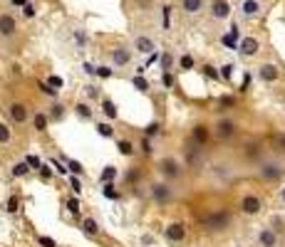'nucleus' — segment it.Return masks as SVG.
Segmentation results:
<instances>
[{"mask_svg": "<svg viewBox=\"0 0 285 247\" xmlns=\"http://www.w3.org/2000/svg\"><path fill=\"white\" fill-rule=\"evenodd\" d=\"M263 10H265V3H263V0H240V5H238L240 18H246V20L261 18Z\"/></svg>", "mask_w": 285, "mask_h": 247, "instance_id": "obj_1", "label": "nucleus"}, {"mask_svg": "<svg viewBox=\"0 0 285 247\" xmlns=\"http://www.w3.org/2000/svg\"><path fill=\"white\" fill-rule=\"evenodd\" d=\"M231 13H233V8H231L228 0H211V5H209V15H211V20H214V22H223V20H228V18H231Z\"/></svg>", "mask_w": 285, "mask_h": 247, "instance_id": "obj_2", "label": "nucleus"}, {"mask_svg": "<svg viewBox=\"0 0 285 247\" xmlns=\"http://www.w3.org/2000/svg\"><path fill=\"white\" fill-rule=\"evenodd\" d=\"M159 171H161V176H164V178H171V181L184 176L181 163H179L176 158H171V156H166V158H161V161H159Z\"/></svg>", "mask_w": 285, "mask_h": 247, "instance_id": "obj_3", "label": "nucleus"}, {"mask_svg": "<svg viewBox=\"0 0 285 247\" xmlns=\"http://www.w3.org/2000/svg\"><path fill=\"white\" fill-rule=\"evenodd\" d=\"M258 173L265 178V181H280L285 168H283V163L280 161H263L261 166H258Z\"/></svg>", "mask_w": 285, "mask_h": 247, "instance_id": "obj_4", "label": "nucleus"}, {"mask_svg": "<svg viewBox=\"0 0 285 247\" xmlns=\"http://www.w3.org/2000/svg\"><path fill=\"white\" fill-rule=\"evenodd\" d=\"M18 20L10 15V13H0V40H13L15 35H18Z\"/></svg>", "mask_w": 285, "mask_h": 247, "instance_id": "obj_5", "label": "nucleus"}, {"mask_svg": "<svg viewBox=\"0 0 285 247\" xmlns=\"http://www.w3.org/2000/svg\"><path fill=\"white\" fill-rule=\"evenodd\" d=\"M149 195L154 198V203L164 205V203H169L174 198V188L169 183H151L149 185Z\"/></svg>", "mask_w": 285, "mask_h": 247, "instance_id": "obj_6", "label": "nucleus"}, {"mask_svg": "<svg viewBox=\"0 0 285 247\" xmlns=\"http://www.w3.org/2000/svg\"><path fill=\"white\" fill-rule=\"evenodd\" d=\"M236 131H238V126H236V121H233V119H221V121H216V126H214V136L221 139V141L233 139Z\"/></svg>", "mask_w": 285, "mask_h": 247, "instance_id": "obj_7", "label": "nucleus"}, {"mask_svg": "<svg viewBox=\"0 0 285 247\" xmlns=\"http://www.w3.org/2000/svg\"><path fill=\"white\" fill-rule=\"evenodd\" d=\"M238 52L240 57H256L261 52V40L248 35V37H240V42H238Z\"/></svg>", "mask_w": 285, "mask_h": 247, "instance_id": "obj_8", "label": "nucleus"}, {"mask_svg": "<svg viewBox=\"0 0 285 247\" xmlns=\"http://www.w3.org/2000/svg\"><path fill=\"white\" fill-rule=\"evenodd\" d=\"M87 42H90L87 30H85L82 25H74V27L70 30V45L74 47V52H82V50L87 47Z\"/></svg>", "mask_w": 285, "mask_h": 247, "instance_id": "obj_9", "label": "nucleus"}, {"mask_svg": "<svg viewBox=\"0 0 285 247\" xmlns=\"http://www.w3.org/2000/svg\"><path fill=\"white\" fill-rule=\"evenodd\" d=\"M109 62H112L114 69L127 67V64L132 62V50H129V47H114V50L109 52Z\"/></svg>", "mask_w": 285, "mask_h": 247, "instance_id": "obj_10", "label": "nucleus"}, {"mask_svg": "<svg viewBox=\"0 0 285 247\" xmlns=\"http://www.w3.org/2000/svg\"><path fill=\"white\" fill-rule=\"evenodd\" d=\"M132 45H134V52H139V55H154L156 52V42L149 35H137L132 40Z\"/></svg>", "mask_w": 285, "mask_h": 247, "instance_id": "obj_11", "label": "nucleus"}, {"mask_svg": "<svg viewBox=\"0 0 285 247\" xmlns=\"http://www.w3.org/2000/svg\"><path fill=\"white\" fill-rule=\"evenodd\" d=\"M258 79L265 82V84H273V82H278V79H280V69H278V64H273V62H263V64L258 67Z\"/></svg>", "mask_w": 285, "mask_h": 247, "instance_id": "obj_12", "label": "nucleus"}, {"mask_svg": "<svg viewBox=\"0 0 285 247\" xmlns=\"http://www.w3.org/2000/svg\"><path fill=\"white\" fill-rule=\"evenodd\" d=\"M261 208H263V203H261L258 195H246V198L240 200V210L246 213V215H258Z\"/></svg>", "mask_w": 285, "mask_h": 247, "instance_id": "obj_13", "label": "nucleus"}, {"mask_svg": "<svg viewBox=\"0 0 285 247\" xmlns=\"http://www.w3.org/2000/svg\"><path fill=\"white\" fill-rule=\"evenodd\" d=\"M258 247H278V232L273 227L258 230Z\"/></svg>", "mask_w": 285, "mask_h": 247, "instance_id": "obj_14", "label": "nucleus"}, {"mask_svg": "<svg viewBox=\"0 0 285 247\" xmlns=\"http://www.w3.org/2000/svg\"><path fill=\"white\" fill-rule=\"evenodd\" d=\"M8 114H10V119L15 121V124H25L27 121V106L23 104V102H13L10 106H8Z\"/></svg>", "mask_w": 285, "mask_h": 247, "instance_id": "obj_15", "label": "nucleus"}, {"mask_svg": "<svg viewBox=\"0 0 285 247\" xmlns=\"http://www.w3.org/2000/svg\"><path fill=\"white\" fill-rule=\"evenodd\" d=\"M228 225H231L228 213H216V215H211V218L206 220V227H209V230H226Z\"/></svg>", "mask_w": 285, "mask_h": 247, "instance_id": "obj_16", "label": "nucleus"}, {"mask_svg": "<svg viewBox=\"0 0 285 247\" xmlns=\"http://www.w3.org/2000/svg\"><path fill=\"white\" fill-rule=\"evenodd\" d=\"M164 235H166L169 242H184V237H186V227H184L181 223H171V225L164 230Z\"/></svg>", "mask_w": 285, "mask_h": 247, "instance_id": "obj_17", "label": "nucleus"}, {"mask_svg": "<svg viewBox=\"0 0 285 247\" xmlns=\"http://www.w3.org/2000/svg\"><path fill=\"white\" fill-rule=\"evenodd\" d=\"M206 8V0H181V10L186 15H198Z\"/></svg>", "mask_w": 285, "mask_h": 247, "instance_id": "obj_18", "label": "nucleus"}, {"mask_svg": "<svg viewBox=\"0 0 285 247\" xmlns=\"http://www.w3.org/2000/svg\"><path fill=\"white\" fill-rule=\"evenodd\" d=\"M206 139H209V129L203 126V124H196V126H193V141L196 144H206Z\"/></svg>", "mask_w": 285, "mask_h": 247, "instance_id": "obj_19", "label": "nucleus"}, {"mask_svg": "<svg viewBox=\"0 0 285 247\" xmlns=\"http://www.w3.org/2000/svg\"><path fill=\"white\" fill-rule=\"evenodd\" d=\"M102 111H104L107 119H117V116H119V109H117V104H114L112 99H104V102H102Z\"/></svg>", "mask_w": 285, "mask_h": 247, "instance_id": "obj_20", "label": "nucleus"}, {"mask_svg": "<svg viewBox=\"0 0 285 247\" xmlns=\"http://www.w3.org/2000/svg\"><path fill=\"white\" fill-rule=\"evenodd\" d=\"M48 119H50L48 114H43V111H37V114L32 116V126H35L37 131H45V129H48Z\"/></svg>", "mask_w": 285, "mask_h": 247, "instance_id": "obj_21", "label": "nucleus"}, {"mask_svg": "<svg viewBox=\"0 0 285 247\" xmlns=\"http://www.w3.org/2000/svg\"><path fill=\"white\" fill-rule=\"evenodd\" d=\"M117 176H119V168H117V166H104V171H102L99 181H102V183H112Z\"/></svg>", "mask_w": 285, "mask_h": 247, "instance_id": "obj_22", "label": "nucleus"}, {"mask_svg": "<svg viewBox=\"0 0 285 247\" xmlns=\"http://www.w3.org/2000/svg\"><path fill=\"white\" fill-rule=\"evenodd\" d=\"M82 230H85V235H99V223L95 220V218H87L85 223H82Z\"/></svg>", "mask_w": 285, "mask_h": 247, "instance_id": "obj_23", "label": "nucleus"}, {"mask_svg": "<svg viewBox=\"0 0 285 247\" xmlns=\"http://www.w3.org/2000/svg\"><path fill=\"white\" fill-rule=\"evenodd\" d=\"M30 171H32V168L27 166V161H23V163H15V166H13V171H10V173H13L15 178H23V176H27Z\"/></svg>", "mask_w": 285, "mask_h": 247, "instance_id": "obj_24", "label": "nucleus"}, {"mask_svg": "<svg viewBox=\"0 0 285 247\" xmlns=\"http://www.w3.org/2000/svg\"><path fill=\"white\" fill-rule=\"evenodd\" d=\"M50 119H55V121H62V119H65V106H62L60 102H55V104L50 106Z\"/></svg>", "mask_w": 285, "mask_h": 247, "instance_id": "obj_25", "label": "nucleus"}, {"mask_svg": "<svg viewBox=\"0 0 285 247\" xmlns=\"http://www.w3.org/2000/svg\"><path fill=\"white\" fill-rule=\"evenodd\" d=\"M74 111H77L79 119H92V109H90V104H85V102H79V104L74 106Z\"/></svg>", "mask_w": 285, "mask_h": 247, "instance_id": "obj_26", "label": "nucleus"}, {"mask_svg": "<svg viewBox=\"0 0 285 247\" xmlns=\"http://www.w3.org/2000/svg\"><path fill=\"white\" fill-rule=\"evenodd\" d=\"M102 195H104V198H109V200H119V190H117L112 183H104V188H102Z\"/></svg>", "mask_w": 285, "mask_h": 247, "instance_id": "obj_27", "label": "nucleus"}, {"mask_svg": "<svg viewBox=\"0 0 285 247\" xmlns=\"http://www.w3.org/2000/svg\"><path fill=\"white\" fill-rule=\"evenodd\" d=\"M40 92L48 94V97H52V99H57V94H60V89H55L52 84H48V82H40Z\"/></svg>", "mask_w": 285, "mask_h": 247, "instance_id": "obj_28", "label": "nucleus"}, {"mask_svg": "<svg viewBox=\"0 0 285 247\" xmlns=\"http://www.w3.org/2000/svg\"><path fill=\"white\" fill-rule=\"evenodd\" d=\"M67 168L72 171V176H82V173H85L82 163H79V161H74V158H70V161H67Z\"/></svg>", "mask_w": 285, "mask_h": 247, "instance_id": "obj_29", "label": "nucleus"}, {"mask_svg": "<svg viewBox=\"0 0 285 247\" xmlns=\"http://www.w3.org/2000/svg\"><path fill=\"white\" fill-rule=\"evenodd\" d=\"M161 22H164V30L171 27V5H164V8H161Z\"/></svg>", "mask_w": 285, "mask_h": 247, "instance_id": "obj_30", "label": "nucleus"}, {"mask_svg": "<svg viewBox=\"0 0 285 247\" xmlns=\"http://www.w3.org/2000/svg\"><path fill=\"white\" fill-rule=\"evenodd\" d=\"M117 146H119V153L121 156H134V144L132 141H119Z\"/></svg>", "mask_w": 285, "mask_h": 247, "instance_id": "obj_31", "label": "nucleus"}, {"mask_svg": "<svg viewBox=\"0 0 285 247\" xmlns=\"http://www.w3.org/2000/svg\"><path fill=\"white\" fill-rule=\"evenodd\" d=\"M132 84H134V87H137L139 92H146V89H149V82H146V79H144L142 74H137V77H132Z\"/></svg>", "mask_w": 285, "mask_h": 247, "instance_id": "obj_32", "label": "nucleus"}, {"mask_svg": "<svg viewBox=\"0 0 285 247\" xmlns=\"http://www.w3.org/2000/svg\"><path fill=\"white\" fill-rule=\"evenodd\" d=\"M97 131H99V136H104V139H112V136H114L112 126H109V124H104V121L97 124Z\"/></svg>", "mask_w": 285, "mask_h": 247, "instance_id": "obj_33", "label": "nucleus"}, {"mask_svg": "<svg viewBox=\"0 0 285 247\" xmlns=\"http://www.w3.org/2000/svg\"><path fill=\"white\" fill-rule=\"evenodd\" d=\"M171 64H174V57H171L169 52H164V55H161V69H164V72H171Z\"/></svg>", "mask_w": 285, "mask_h": 247, "instance_id": "obj_34", "label": "nucleus"}, {"mask_svg": "<svg viewBox=\"0 0 285 247\" xmlns=\"http://www.w3.org/2000/svg\"><path fill=\"white\" fill-rule=\"evenodd\" d=\"M179 67L181 69H193V57L191 55H181L179 57Z\"/></svg>", "mask_w": 285, "mask_h": 247, "instance_id": "obj_35", "label": "nucleus"}, {"mask_svg": "<svg viewBox=\"0 0 285 247\" xmlns=\"http://www.w3.org/2000/svg\"><path fill=\"white\" fill-rule=\"evenodd\" d=\"M270 227H273V230H275V232H278V235H280V232H285V220H283V218H278V215H275V218H273V220H270Z\"/></svg>", "mask_w": 285, "mask_h": 247, "instance_id": "obj_36", "label": "nucleus"}, {"mask_svg": "<svg viewBox=\"0 0 285 247\" xmlns=\"http://www.w3.org/2000/svg\"><path fill=\"white\" fill-rule=\"evenodd\" d=\"M37 245H40V247H57V242H55L52 237H48V235H40V237H37Z\"/></svg>", "mask_w": 285, "mask_h": 247, "instance_id": "obj_37", "label": "nucleus"}, {"mask_svg": "<svg viewBox=\"0 0 285 247\" xmlns=\"http://www.w3.org/2000/svg\"><path fill=\"white\" fill-rule=\"evenodd\" d=\"M159 129H161V126H159V124L154 121V124H149V126L144 129V136H146V139H151V136H159Z\"/></svg>", "mask_w": 285, "mask_h": 247, "instance_id": "obj_38", "label": "nucleus"}, {"mask_svg": "<svg viewBox=\"0 0 285 247\" xmlns=\"http://www.w3.org/2000/svg\"><path fill=\"white\" fill-rule=\"evenodd\" d=\"M0 144H10V129L5 124H0Z\"/></svg>", "mask_w": 285, "mask_h": 247, "instance_id": "obj_39", "label": "nucleus"}, {"mask_svg": "<svg viewBox=\"0 0 285 247\" xmlns=\"http://www.w3.org/2000/svg\"><path fill=\"white\" fill-rule=\"evenodd\" d=\"M67 210H70L72 215H79V200H77V198H70V200H67Z\"/></svg>", "mask_w": 285, "mask_h": 247, "instance_id": "obj_40", "label": "nucleus"}, {"mask_svg": "<svg viewBox=\"0 0 285 247\" xmlns=\"http://www.w3.org/2000/svg\"><path fill=\"white\" fill-rule=\"evenodd\" d=\"M70 188H72V193H74V195L82 193V183H79V178H77V176H72V178H70Z\"/></svg>", "mask_w": 285, "mask_h": 247, "instance_id": "obj_41", "label": "nucleus"}, {"mask_svg": "<svg viewBox=\"0 0 285 247\" xmlns=\"http://www.w3.org/2000/svg\"><path fill=\"white\" fill-rule=\"evenodd\" d=\"M25 161H27V166L35 168V171H40V166H43V161H40L37 156H25Z\"/></svg>", "mask_w": 285, "mask_h": 247, "instance_id": "obj_42", "label": "nucleus"}, {"mask_svg": "<svg viewBox=\"0 0 285 247\" xmlns=\"http://www.w3.org/2000/svg\"><path fill=\"white\" fill-rule=\"evenodd\" d=\"M18 208H20V200L13 195V198L8 200V205H5V210H8V213H18Z\"/></svg>", "mask_w": 285, "mask_h": 247, "instance_id": "obj_43", "label": "nucleus"}, {"mask_svg": "<svg viewBox=\"0 0 285 247\" xmlns=\"http://www.w3.org/2000/svg\"><path fill=\"white\" fill-rule=\"evenodd\" d=\"M114 74V69L112 67H97V77H102V79H109Z\"/></svg>", "mask_w": 285, "mask_h": 247, "instance_id": "obj_44", "label": "nucleus"}, {"mask_svg": "<svg viewBox=\"0 0 285 247\" xmlns=\"http://www.w3.org/2000/svg\"><path fill=\"white\" fill-rule=\"evenodd\" d=\"M161 82H164V87H166V89H171V87H174V77H171V72H164Z\"/></svg>", "mask_w": 285, "mask_h": 247, "instance_id": "obj_45", "label": "nucleus"}, {"mask_svg": "<svg viewBox=\"0 0 285 247\" xmlns=\"http://www.w3.org/2000/svg\"><path fill=\"white\" fill-rule=\"evenodd\" d=\"M82 72L90 74V77H95V74H97V67H95L92 62H85V64H82Z\"/></svg>", "mask_w": 285, "mask_h": 247, "instance_id": "obj_46", "label": "nucleus"}, {"mask_svg": "<svg viewBox=\"0 0 285 247\" xmlns=\"http://www.w3.org/2000/svg\"><path fill=\"white\" fill-rule=\"evenodd\" d=\"M48 84H52L55 89H62L65 82H62V77H50V79H48Z\"/></svg>", "mask_w": 285, "mask_h": 247, "instance_id": "obj_47", "label": "nucleus"}, {"mask_svg": "<svg viewBox=\"0 0 285 247\" xmlns=\"http://www.w3.org/2000/svg\"><path fill=\"white\" fill-rule=\"evenodd\" d=\"M85 89H87V97H90V99H97V97H99V87L90 84V87H85Z\"/></svg>", "mask_w": 285, "mask_h": 247, "instance_id": "obj_48", "label": "nucleus"}, {"mask_svg": "<svg viewBox=\"0 0 285 247\" xmlns=\"http://www.w3.org/2000/svg\"><path fill=\"white\" fill-rule=\"evenodd\" d=\"M23 10H25V18H32V15H35V5H32V3H25Z\"/></svg>", "mask_w": 285, "mask_h": 247, "instance_id": "obj_49", "label": "nucleus"}, {"mask_svg": "<svg viewBox=\"0 0 285 247\" xmlns=\"http://www.w3.org/2000/svg\"><path fill=\"white\" fill-rule=\"evenodd\" d=\"M231 74H233V64H226V67L221 69V77H223V79H231Z\"/></svg>", "mask_w": 285, "mask_h": 247, "instance_id": "obj_50", "label": "nucleus"}, {"mask_svg": "<svg viewBox=\"0 0 285 247\" xmlns=\"http://www.w3.org/2000/svg\"><path fill=\"white\" fill-rule=\"evenodd\" d=\"M142 151H144V153H151V151H154V148H151V139L144 136V141H142Z\"/></svg>", "mask_w": 285, "mask_h": 247, "instance_id": "obj_51", "label": "nucleus"}, {"mask_svg": "<svg viewBox=\"0 0 285 247\" xmlns=\"http://www.w3.org/2000/svg\"><path fill=\"white\" fill-rule=\"evenodd\" d=\"M40 176H43L45 181H48V178H52V171H50V166H40Z\"/></svg>", "mask_w": 285, "mask_h": 247, "instance_id": "obj_52", "label": "nucleus"}, {"mask_svg": "<svg viewBox=\"0 0 285 247\" xmlns=\"http://www.w3.org/2000/svg\"><path fill=\"white\" fill-rule=\"evenodd\" d=\"M275 148L285 151V136H275Z\"/></svg>", "mask_w": 285, "mask_h": 247, "instance_id": "obj_53", "label": "nucleus"}, {"mask_svg": "<svg viewBox=\"0 0 285 247\" xmlns=\"http://www.w3.org/2000/svg\"><path fill=\"white\" fill-rule=\"evenodd\" d=\"M52 168H57V173H62V176H65V173L70 171V168H65L62 163H57V161H52Z\"/></svg>", "mask_w": 285, "mask_h": 247, "instance_id": "obj_54", "label": "nucleus"}, {"mask_svg": "<svg viewBox=\"0 0 285 247\" xmlns=\"http://www.w3.org/2000/svg\"><path fill=\"white\" fill-rule=\"evenodd\" d=\"M203 72H206V77H214V79H218V72H216L214 67H203Z\"/></svg>", "mask_w": 285, "mask_h": 247, "instance_id": "obj_55", "label": "nucleus"}, {"mask_svg": "<svg viewBox=\"0 0 285 247\" xmlns=\"http://www.w3.org/2000/svg\"><path fill=\"white\" fill-rule=\"evenodd\" d=\"M159 62V52H154V55H149V60H146V64H156Z\"/></svg>", "mask_w": 285, "mask_h": 247, "instance_id": "obj_56", "label": "nucleus"}, {"mask_svg": "<svg viewBox=\"0 0 285 247\" xmlns=\"http://www.w3.org/2000/svg\"><path fill=\"white\" fill-rule=\"evenodd\" d=\"M231 104H233L231 97H223V99H221V106H231Z\"/></svg>", "mask_w": 285, "mask_h": 247, "instance_id": "obj_57", "label": "nucleus"}, {"mask_svg": "<svg viewBox=\"0 0 285 247\" xmlns=\"http://www.w3.org/2000/svg\"><path fill=\"white\" fill-rule=\"evenodd\" d=\"M280 203H283V205H285V185H283V188H280Z\"/></svg>", "mask_w": 285, "mask_h": 247, "instance_id": "obj_58", "label": "nucleus"}, {"mask_svg": "<svg viewBox=\"0 0 285 247\" xmlns=\"http://www.w3.org/2000/svg\"><path fill=\"white\" fill-rule=\"evenodd\" d=\"M233 247H243V245H233Z\"/></svg>", "mask_w": 285, "mask_h": 247, "instance_id": "obj_59", "label": "nucleus"}]
</instances>
